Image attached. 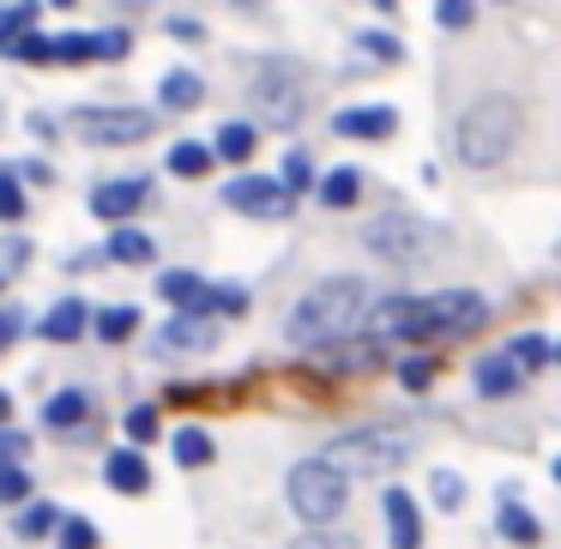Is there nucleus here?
<instances>
[{
    "label": "nucleus",
    "mask_w": 561,
    "mask_h": 549,
    "mask_svg": "<svg viewBox=\"0 0 561 549\" xmlns=\"http://www.w3.org/2000/svg\"><path fill=\"white\" fill-rule=\"evenodd\" d=\"M163 31H170V37H199V25H194V19H170Z\"/></svg>",
    "instance_id": "nucleus-44"
},
{
    "label": "nucleus",
    "mask_w": 561,
    "mask_h": 549,
    "mask_svg": "<svg viewBox=\"0 0 561 549\" xmlns=\"http://www.w3.org/2000/svg\"><path fill=\"white\" fill-rule=\"evenodd\" d=\"M513 146H519V103L513 98H477L453 127V151L471 170H495Z\"/></svg>",
    "instance_id": "nucleus-3"
},
{
    "label": "nucleus",
    "mask_w": 561,
    "mask_h": 549,
    "mask_svg": "<svg viewBox=\"0 0 561 549\" xmlns=\"http://www.w3.org/2000/svg\"><path fill=\"white\" fill-rule=\"evenodd\" d=\"M399 380H404V387H411V392H423L428 380H435V363H416V356H411V363L399 368Z\"/></svg>",
    "instance_id": "nucleus-40"
},
{
    "label": "nucleus",
    "mask_w": 561,
    "mask_h": 549,
    "mask_svg": "<svg viewBox=\"0 0 561 549\" xmlns=\"http://www.w3.org/2000/svg\"><path fill=\"white\" fill-rule=\"evenodd\" d=\"M19 453H25V435H7V428H0V465H13Z\"/></svg>",
    "instance_id": "nucleus-43"
},
{
    "label": "nucleus",
    "mask_w": 561,
    "mask_h": 549,
    "mask_svg": "<svg viewBox=\"0 0 561 549\" xmlns=\"http://www.w3.org/2000/svg\"><path fill=\"white\" fill-rule=\"evenodd\" d=\"M0 218H7V224L25 218V187H19L13 170H0Z\"/></svg>",
    "instance_id": "nucleus-29"
},
{
    "label": "nucleus",
    "mask_w": 561,
    "mask_h": 549,
    "mask_svg": "<svg viewBox=\"0 0 561 549\" xmlns=\"http://www.w3.org/2000/svg\"><path fill=\"white\" fill-rule=\"evenodd\" d=\"M85 327H91V308L79 302V296H67V302H55L49 314H43L37 332H43V339H55V344H73Z\"/></svg>",
    "instance_id": "nucleus-16"
},
{
    "label": "nucleus",
    "mask_w": 561,
    "mask_h": 549,
    "mask_svg": "<svg viewBox=\"0 0 561 549\" xmlns=\"http://www.w3.org/2000/svg\"><path fill=\"white\" fill-rule=\"evenodd\" d=\"M435 19H440V31H465L477 19V0H435Z\"/></svg>",
    "instance_id": "nucleus-31"
},
{
    "label": "nucleus",
    "mask_w": 561,
    "mask_h": 549,
    "mask_svg": "<svg viewBox=\"0 0 561 549\" xmlns=\"http://www.w3.org/2000/svg\"><path fill=\"white\" fill-rule=\"evenodd\" d=\"M332 127H339L344 139H387L392 127H399V115H392L387 103H375V110H339Z\"/></svg>",
    "instance_id": "nucleus-12"
},
{
    "label": "nucleus",
    "mask_w": 561,
    "mask_h": 549,
    "mask_svg": "<svg viewBox=\"0 0 561 549\" xmlns=\"http://www.w3.org/2000/svg\"><path fill=\"white\" fill-rule=\"evenodd\" d=\"M127 55V31H103L98 37V61H122Z\"/></svg>",
    "instance_id": "nucleus-41"
},
{
    "label": "nucleus",
    "mask_w": 561,
    "mask_h": 549,
    "mask_svg": "<svg viewBox=\"0 0 561 549\" xmlns=\"http://www.w3.org/2000/svg\"><path fill=\"white\" fill-rule=\"evenodd\" d=\"M501 537H507V544H519V549H537V519L531 513L519 507V501H501Z\"/></svg>",
    "instance_id": "nucleus-23"
},
{
    "label": "nucleus",
    "mask_w": 561,
    "mask_h": 549,
    "mask_svg": "<svg viewBox=\"0 0 561 549\" xmlns=\"http://www.w3.org/2000/svg\"><path fill=\"white\" fill-rule=\"evenodd\" d=\"M254 110L272 115V127H296L308 110V79L296 61H266L254 73Z\"/></svg>",
    "instance_id": "nucleus-6"
},
{
    "label": "nucleus",
    "mask_w": 561,
    "mask_h": 549,
    "mask_svg": "<svg viewBox=\"0 0 561 549\" xmlns=\"http://www.w3.org/2000/svg\"><path fill=\"white\" fill-rule=\"evenodd\" d=\"M49 525H61V513H55L49 501H31L25 519H19V537H49Z\"/></svg>",
    "instance_id": "nucleus-30"
},
{
    "label": "nucleus",
    "mask_w": 561,
    "mask_h": 549,
    "mask_svg": "<svg viewBox=\"0 0 561 549\" xmlns=\"http://www.w3.org/2000/svg\"><path fill=\"white\" fill-rule=\"evenodd\" d=\"M344 495H351V483H344L339 471H327L320 459H302L290 471V507H296V519H308L314 531L344 513Z\"/></svg>",
    "instance_id": "nucleus-5"
},
{
    "label": "nucleus",
    "mask_w": 561,
    "mask_h": 549,
    "mask_svg": "<svg viewBox=\"0 0 561 549\" xmlns=\"http://www.w3.org/2000/svg\"><path fill=\"white\" fill-rule=\"evenodd\" d=\"M224 206L242 211V218H290L296 199L272 175H236V182H224Z\"/></svg>",
    "instance_id": "nucleus-9"
},
{
    "label": "nucleus",
    "mask_w": 561,
    "mask_h": 549,
    "mask_svg": "<svg viewBox=\"0 0 561 549\" xmlns=\"http://www.w3.org/2000/svg\"><path fill=\"white\" fill-rule=\"evenodd\" d=\"M206 170H211V146H194V139L170 146V175H187V182H199Z\"/></svg>",
    "instance_id": "nucleus-25"
},
{
    "label": "nucleus",
    "mask_w": 561,
    "mask_h": 549,
    "mask_svg": "<svg viewBox=\"0 0 561 549\" xmlns=\"http://www.w3.org/2000/svg\"><path fill=\"white\" fill-rule=\"evenodd\" d=\"M356 55H368V61H399V43L387 37V31H363V37H356Z\"/></svg>",
    "instance_id": "nucleus-32"
},
{
    "label": "nucleus",
    "mask_w": 561,
    "mask_h": 549,
    "mask_svg": "<svg viewBox=\"0 0 561 549\" xmlns=\"http://www.w3.org/2000/svg\"><path fill=\"white\" fill-rule=\"evenodd\" d=\"M49 61H98V37H79V31L49 37Z\"/></svg>",
    "instance_id": "nucleus-28"
},
{
    "label": "nucleus",
    "mask_w": 561,
    "mask_h": 549,
    "mask_svg": "<svg viewBox=\"0 0 561 549\" xmlns=\"http://www.w3.org/2000/svg\"><path fill=\"white\" fill-rule=\"evenodd\" d=\"M404 435H392V428H351V435H332L327 447H320V465L327 471H339L344 483L351 477H387L404 465Z\"/></svg>",
    "instance_id": "nucleus-4"
},
{
    "label": "nucleus",
    "mask_w": 561,
    "mask_h": 549,
    "mask_svg": "<svg viewBox=\"0 0 561 549\" xmlns=\"http://www.w3.org/2000/svg\"><path fill=\"white\" fill-rule=\"evenodd\" d=\"M151 127H158V115H146V110H79L73 115V134L85 146H139Z\"/></svg>",
    "instance_id": "nucleus-7"
},
{
    "label": "nucleus",
    "mask_w": 561,
    "mask_h": 549,
    "mask_svg": "<svg viewBox=\"0 0 561 549\" xmlns=\"http://www.w3.org/2000/svg\"><path fill=\"white\" fill-rule=\"evenodd\" d=\"M211 339H218L211 314H175L170 327H163V344H170V351H187V356L211 351Z\"/></svg>",
    "instance_id": "nucleus-13"
},
{
    "label": "nucleus",
    "mask_w": 561,
    "mask_h": 549,
    "mask_svg": "<svg viewBox=\"0 0 561 549\" xmlns=\"http://www.w3.org/2000/svg\"><path fill=\"white\" fill-rule=\"evenodd\" d=\"M158 296H163L170 308H182V314H206L211 284H199L194 272H163V278H158Z\"/></svg>",
    "instance_id": "nucleus-15"
},
{
    "label": "nucleus",
    "mask_w": 561,
    "mask_h": 549,
    "mask_svg": "<svg viewBox=\"0 0 561 549\" xmlns=\"http://www.w3.org/2000/svg\"><path fill=\"white\" fill-rule=\"evenodd\" d=\"M55 7H73V0H55Z\"/></svg>",
    "instance_id": "nucleus-47"
},
{
    "label": "nucleus",
    "mask_w": 561,
    "mask_h": 549,
    "mask_svg": "<svg viewBox=\"0 0 561 549\" xmlns=\"http://www.w3.org/2000/svg\"><path fill=\"white\" fill-rule=\"evenodd\" d=\"M199 79L187 73V67H175V73H163V85H158V98H163V110H194L199 103Z\"/></svg>",
    "instance_id": "nucleus-22"
},
{
    "label": "nucleus",
    "mask_w": 561,
    "mask_h": 549,
    "mask_svg": "<svg viewBox=\"0 0 561 549\" xmlns=\"http://www.w3.org/2000/svg\"><path fill=\"white\" fill-rule=\"evenodd\" d=\"M127 435L151 441V435H158V411H151V404H134V411H127Z\"/></svg>",
    "instance_id": "nucleus-38"
},
{
    "label": "nucleus",
    "mask_w": 561,
    "mask_h": 549,
    "mask_svg": "<svg viewBox=\"0 0 561 549\" xmlns=\"http://www.w3.org/2000/svg\"><path fill=\"white\" fill-rule=\"evenodd\" d=\"M368 254L375 260H392V266H404V260H416L423 254V242H428V230L411 218V211H387V218H375L368 224Z\"/></svg>",
    "instance_id": "nucleus-8"
},
{
    "label": "nucleus",
    "mask_w": 561,
    "mask_h": 549,
    "mask_svg": "<svg viewBox=\"0 0 561 549\" xmlns=\"http://www.w3.org/2000/svg\"><path fill=\"white\" fill-rule=\"evenodd\" d=\"M175 465H211V435L206 428H175Z\"/></svg>",
    "instance_id": "nucleus-27"
},
{
    "label": "nucleus",
    "mask_w": 561,
    "mask_h": 549,
    "mask_svg": "<svg viewBox=\"0 0 561 549\" xmlns=\"http://www.w3.org/2000/svg\"><path fill=\"white\" fill-rule=\"evenodd\" d=\"M308 182H314V170H308V158H302V151H290V158H284V194L296 199V187H308Z\"/></svg>",
    "instance_id": "nucleus-36"
},
{
    "label": "nucleus",
    "mask_w": 561,
    "mask_h": 549,
    "mask_svg": "<svg viewBox=\"0 0 561 549\" xmlns=\"http://www.w3.org/2000/svg\"><path fill=\"white\" fill-rule=\"evenodd\" d=\"M375 7H380V13H392V0H375Z\"/></svg>",
    "instance_id": "nucleus-46"
},
{
    "label": "nucleus",
    "mask_w": 561,
    "mask_h": 549,
    "mask_svg": "<svg viewBox=\"0 0 561 549\" xmlns=\"http://www.w3.org/2000/svg\"><path fill=\"white\" fill-rule=\"evenodd\" d=\"M91 332H98L103 344H127L139 332V308L134 302H115V308H103V314H91Z\"/></svg>",
    "instance_id": "nucleus-18"
},
{
    "label": "nucleus",
    "mask_w": 561,
    "mask_h": 549,
    "mask_svg": "<svg viewBox=\"0 0 561 549\" xmlns=\"http://www.w3.org/2000/svg\"><path fill=\"white\" fill-rule=\"evenodd\" d=\"M103 477H110V489H122V495H146L151 489V465L139 459L134 447L110 453V459H103Z\"/></svg>",
    "instance_id": "nucleus-14"
},
{
    "label": "nucleus",
    "mask_w": 561,
    "mask_h": 549,
    "mask_svg": "<svg viewBox=\"0 0 561 549\" xmlns=\"http://www.w3.org/2000/svg\"><path fill=\"white\" fill-rule=\"evenodd\" d=\"M387 537L392 549H423V513H416V501L404 495V489H387Z\"/></svg>",
    "instance_id": "nucleus-10"
},
{
    "label": "nucleus",
    "mask_w": 561,
    "mask_h": 549,
    "mask_svg": "<svg viewBox=\"0 0 561 549\" xmlns=\"http://www.w3.org/2000/svg\"><path fill=\"white\" fill-rule=\"evenodd\" d=\"M471 380H477V392H483V399H507V392L519 387L525 375H519V368L507 363V351H501V356H483V363H477V375H471Z\"/></svg>",
    "instance_id": "nucleus-17"
},
{
    "label": "nucleus",
    "mask_w": 561,
    "mask_h": 549,
    "mask_svg": "<svg viewBox=\"0 0 561 549\" xmlns=\"http://www.w3.org/2000/svg\"><path fill=\"white\" fill-rule=\"evenodd\" d=\"M139 206H146V182H139V175H127V182H103L98 194H91V211H98V218H110V224L134 218Z\"/></svg>",
    "instance_id": "nucleus-11"
},
{
    "label": "nucleus",
    "mask_w": 561,
    "mask_h": 549,
    "mask_svg": "<svg viewBox=\"0 0 561 549\" xmlns=\"http://www.w3.org/2000/svg\"><path fill=\"white\" fill-rule=\"evenodd\" d=\"M7 416H13V399H7V392H0V423H7Z\"/></svg>",
    "instance_id": "nucleus-45"
},
{
    "label": "nucleus",
    "mask_w": 561,
    "mask_h": 549,
    "mask_svg": "<svg viewBox=\"0 0 561 549\" xmlns=\"http://www.w3.org/2000/svg\"><path fill=\"white\" fill-rule=\"evenodd\" d=\"M7 55L13 61H49V37H37V31L31 37H7Z\"/></svg>",
    "instance_id": "nucleus-34"
},
{
    "label": "nucleus",
    "mask_w": 561,
    "mask_h": 549,
    "mask_svg": "<svg viewBox=\"0 0 561 549\" xmlns=\"http://www.w3.org/2000/svg\"><path fill=\"white\" fill-rule=\"evenodd\" d=\"M211 158L248 163V158H254V127H248V122H224V127H218V146H211Z\"/></svg>",
    "instance_id": "nucleus-21"
},
{
    "label": "nucleus",
    "mask_w": 561,
    "mask_h": 549,
    "mask_svg": "<svg viewBox=\"0 0 561 549\" xmlns=\"http://www.w3.org/2000/svg\"><path fill=\"white\" fill-rule=\"evenodd\" d=\"M356 194H363V175L356 170H332L327 182H320V206H332V211L356 206Z\"/></svg>",
    "instance_id": "nucleus-24"
},
{
    "label": "nucleus",
    "mask_w": 561,
    "mask_h": 549,
    "mask_svg": "<svg viewBox=\"0 0 561 549\" xmlns=\"http://www.w3.org/2000/svg\"><path fill=\"white\" fill-rule=\"evenodd\" d=\"M85 416H91V399H85V392H79V387L55 392V399L43 404V423H49V428H79V423H85Z\"/></svg>",
    "instance_id": "nucleus-19"
},
{
    "label": "nucleus",
    "mask_w": 561,
    "mask_h": 549,
    "mask_svg": "<svg viewBox=\"0 0 561 549\" xmlns=\"http://www.w3.org/2000/svg\"><path fill=\"white\" fill-rule=\"evenodd\" d=\"M489 302L477 290H435V296H380L368 302L363 327L368 339H459V332L483 327Z\"/></svg>",
    "instance_id": "nucleus-1"
},
{
    "label": "nucleus",
    "mask_w": 561,
    "mask_h": 549,
    "mask_svg": "<svg viewBox=\"0 0 561 549\" xmlns=\"http://www.w3.org/2000/svg\"><path fill=\"white\" fill-rule=\"evenodd\" d=\"M507 363L519 368V375L543 368V363H549V339H543V332H525V339H513V344H507Z\"/></svg>",
    "instance_id": "nucleus-26"
},
{
    "label": "nucleus",
    "mask_w": 561,
    "mask_h": 549,
    "mask_svg": "<svg viewBox=\"0 0 561 549\" xmlns=\"http://www.w3.org/2000/svg\"><path fill=\"white\" fill-rule=\"evenodd\" d=\"M31 495V477L19 465H0V501H25Z\"/></svg>",
    "instance_id": "nucleus-37"
},
{
    "label": "nucleus",
    "mask_w": 561,
    "mask_h": 549,
    "mask_svg": "<svg viewBox=\"0 0 561 549\" xmlns=\"http://www.w3.org/2000/svg\"><path fill=\"white\" fill-rule=\"evenodd\" d=\"M19 332H25V314H19V308H0V351H7Z\"/></svg>",
    "instance_id": "nucleus-42"
},
{
    "label": "nucleus",
    "mask_w": 561,
    "mask_h": 549,
    "mask_svg": "<svg viewBox=\"0 0 561 549\" xmlns=\"http://www.w3.org/2000/svg\"><path fill=\"white\" fill-rule=\"evenodd\" d=\"M61 549H98V525L91 519H61Z\"/></svg>",
    "instance_id": "nucleus-33"
},
{
    "label": "nucleus",
    "mask_w": 561,
    "mask_h": 549,
    "mask_svg": "<svg viewBox=\"0 0 561 549\" xmlns=\"http://www.w3.org/2000/svg\"><path fill=\"white\" fill-rule=\"evenodd\" d=\"M151 254H158V242H151L146 230H115L110 236V260H122V266H151Z\"/></svg>",
    "instance_id": "nucleus-20"
},
{
    "label": "nucleus",
    "mask_w": 561,
    "mask_h": 549,
    "mask_svg": "<svg viewBox=\"0 0 561 549\" xmlns=\"http://www.w3.org/2000/svg\"><path fill=\"white\" fill-rule=\"evenodd\" d=\"M428 483H435V501H440V507H459L465 489H459V477H453V471H435Z\"/></svg>",
    "instance_id": "nucleus-39"
},
{
    "label": "nucleus",
    "mask_w": 561,
    "mask_h": 549,
    "mask_svg": "<svg viewBox=\"0 0 561 549\" xmlns=\"http://www.w3.org/2000/svg\"><path fill=\"white\" fill-rule=\"evenodd\" d=\"M368 314V284L363 278H320L314 290L302 296V302L290 308V344H302V351H332V344H344L356 327H363Z\"/></svg>",
    "instance_id": "nucleus-2"
},
{
    "label": "nucleus",
    "mask_w": 561,
    "mask_h": 549,
    "mask_svg": "<svg viewBox=\"0 0 561 549\" xmlns=\"http://www.w3.org/2000/svg\"><path fill=\"white\" fill-rule=\"evenodd\" d=\"M290 549H356V537H344V531H302Z\"/></svg>",
    "instance_id": "nucleus-35"
}]
</instances>
